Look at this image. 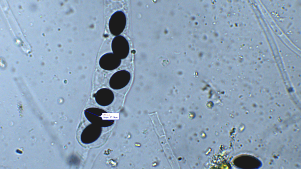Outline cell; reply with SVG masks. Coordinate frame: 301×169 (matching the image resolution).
<instances>
[{
  "instance_id": "obj_1",
  "label": "cell",
  "mask_w": 301,
  "mask_h": 169,
  "mask_svg": "<svg viewBox=\"0 0 301 169\" xmlns=\"http://www.w3.org/2000/svg\"><path fill=\"white\" fill-rule=\"evenodd\" d=\"M126 18L125 13L121 11L114 12L109 19L108 26L110 33L113 35L119 36L125 29Z\"/></svg>"
},
{
  "instance_id": "obj_2",
  "label": "cell",
  "mask_w": 301,
  "mask_h": 169,
  "mask_svg": "<svg viewBox=\"0 0 301 169\" xmlns=\"http://www.w3.org/2000/svg\"><path fill=\"white\" fill-rule=\"evenodd\" d=\"M111 47L113 53L121 59H125L129 53L128 41L124 36L119 35L113 39Z\"/></svg>"
},
{
  "instance_id": "obj_3",
  "label": "cell",
  "mask_w": 301,
  "mask_h": 169,
  "mask_svg": "<svg viewBox=\"0 0 301 169\" xmlns=\"http://www.w3.org/2000/svg\"><path fill=\"white\" fill-rule=\"evenodd\" d=\"M131 78L130 73L125 70L118 71L111 76L109 81L110 87L114 89H120L126 87Z\"/></svg>"
},
{
  "instance_id": "obj_4",
  "label": "cell",
  "mask_w": 301,
  "mask_h": 169,
  "mask_svg": "<svg viewBox=\"0 0 301 169\" xmlns=\"http://www.w3.org/2000/svg\"><path fill=\"white\" fill-rule=\"evenodd\" d=\"M121 59L112 53L104 54L100 58L99 61L100 66L103 69L108 71L114 70L121 65Z\"/></svg>"
},
{
  "instance_id": "obj_5",
  "label": "cell",
  "mask_w": 301,
  "mask_h": 169,
  "mask_svg": "<svg viewBox=\"0 0 301 169\" xmlns=\"http://www.w3.org/2000/svg\"><path fill=\"white\" fill-rule=\"evenodd\" d=\"M86 118L90 121L98 122L102 121H111V114L105 111L97 108H90L86 109L84 111Z\"/></svg>"
},
{
  "instance_id": "obj_6",
  "label": "cell",
  "mask_w": 301,
  "mask_h": 169,
  "mask_svg": "<svg viewBox=\"0 0 301 169\" xmlns=\"http://www.w3.org/2000/svg\"><path fill=\"white\" fill-rule=\"evenodd\" d=\"M93 96L97 103L103 106L110 105L114 99L113 92L111 90L107 88H103L99 89Z\"/></svg>"
}]
</instances>
